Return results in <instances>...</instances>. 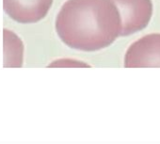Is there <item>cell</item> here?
Listing matches in <instances>:
<instances>
[{"mask_svg":"<svg viewBox=\"0 0 160 144\" xmlns=\"http://www.w3.org/2000/svg\"><path fill=\"white\" fill-rule=\"evenodd\" d=\"M56 30L71 48L101 50L121 34L120 12L112 0H68L57 16Z\"/></svg>","mask_w":160,"mask_h":144,"instance_id":"1","label":"cell"},{"mask_svg":"<svg viewBox=\"0 0 160 144\" xmlns=\"http://www.w3.org/2000/svg\"><path fill=\"white\" fill-rule=\"evenodd\" d=\"M122 20L120 36H128L144 29L152 14V0H112Z\"/></svg>","mask_w":160,"mask_h":144,"instance_id":"2","label":"cell"},{"mask_svg":"<svg viewBox=\"0 0 160 144\" xmlns=\"http://www.w3.org/2000/svg\"><path fill=\"white\" fill-rule=\"evenodd\" d=\"M124 67L160 68V34H149L132 43L124 57Z\"/></svg>","mask_w":160,"mask_h":144,"instance_id":"3","label":"cell"},{"mask_svg":"<svg viewBox=\"0 0 160 144\" xmlns=\"http://www.w3.org/2000/svg\"><path fill=\"white\" fill-rule=\"evenodd\" d=\"M53 0H3L7 14L20 24H34L48 13Z\"/></svg>","mask_w":160,"mask_h":144,"instance_id":"4","label":"cell"}]
</instances>
